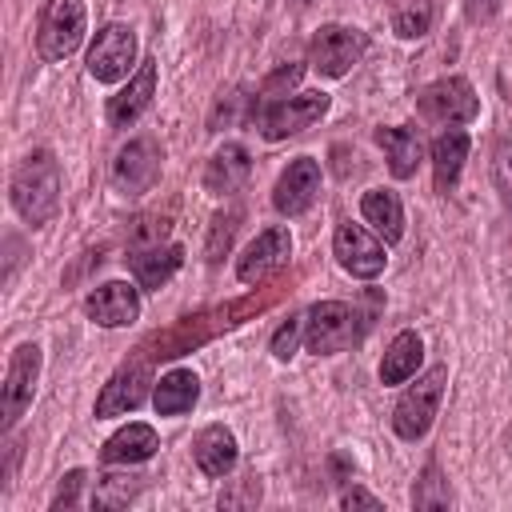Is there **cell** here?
Segmentation results:
<instances>
[{"instance_id":"cell-24","label":"cell","mask_w":512,"mask_h":512,"mask_svg":"<svg viewBox=\"0 0 512 512\" xmlns=\"http://www.w3.org/2000/svg\"><path fill=\"white\" fill-rule=\"evenodd\" d=\"M360 216L384 236V244H396L404 236V204L392 188H372L360 196Z\"/></svg>"},{"instance_id":"cell-33","label":"cell","mask_w":512,"mask_h":512,"mask_svg":"<svg viewBox=\"0 0 512 512\" xmlns=\"http://www.w3.org/2000/svg\"><path fill=\"white\" fill-rule=\"evenodd\" d=\"M260 500V480L256 476H244L236 492H220V508H248Z\"/></svg>"},{"instance_id":"cell-15","label":"cell","mask_w":512,"mask_h":512,"mask_svg":"<svg viewBox=\"0 0 512 512\" xmlns=\"http://www.w3.org/2000/svg\"><path fill=\"white\" fill-rule=\"evenodd\" d=\"M84 312L100 324V328H124V324H136L140 316V292L124 280H108L100 288H92L84 296Z\"/></svg>"},{"instance_id":"cell-5","label":"cell","mask_w":512,"mask_h":512,"mask_svg":"<svg viewBox=\"0 0 512 512\" xmlns=\"http://www.w3.org/2000/svg\"><path fill=\"white\" fill-rule=\"evenodd\" d=\"M84 40V0H44L36 20V52L56 64L68 60Z\"/></svg>"},{"instance_id":"cell-12","label":"cell","mask_w":512,"mask_h":512,"mask_svg":"<svg viewBox=\"0 0 512 512\" xmlns=\"http://www.w3.org/2000/svg\"><path fill=\"white\" fill-rule=\"evenodd\" d=\"M316 192H320V160L312 156H296L288 160V168L276 176V188H272V208L280 216H304L312 204H316Z\"/></svg>"},{"instance_id":"cell-14","label":"cell","mask_w":512,"mask_h":512,"mask_svg":"<svg viewBox=\"0 0 512 512\" xmlns=\"http://www.w3.org/2000/svg\"><path fill=\"white\" fill-rule=\"evenodd\" d=\"M288 256H292V232L284 224H272V228H264L244 248V256L236 260V276L244 284H260L268 272H276L280 264H288Z\"/></svg>"},{"instance_id":"cell-13","label":"cell","mask_w":512,"mask_h":512,"mask_svg":"<svg viewBox=\"0 0 512 512\" xmlns=\"http://www.w3.org/2000/svg\"><path fill=\"white\" fill-rule=\"evenodd\" d=\"M148 384H152V380H148V360H144V356L120 364V368L108 376V384L100 388V396H96V420L136 412V408L148 400Z\"/></svg>"},{"instance_id":"cell-30","label":"cell","mask_w":512,"mask_h":512,"mask_svg":"<svg viewBox=\"0 0 512 512\" xmlns=\"http://www.w3.org/2000/svg\"><path fill=\"white\" fill-rule=\"evenodd\" d=\"M300 336H304V316H288V320L272 332V356H276V360H292Z\"/></svg>"},{"instance_id":"cell-6","label":"cell","mask_w":512,"mask_h":512,"mask_svg":"<svg viewBox=\"0 0 512 512\" xmlns=\"http://www.w3.org/2000/svg\"><path fill=\"white\" fill-rule=\"evenodd\" d=\"M368 52V36L360 28H348V24H324L312 44H308V68L328 76V80H340L352 64H360V56Z\"/></svg>"},{"instance_id":"cell-17","label":"cell","mask_w":512,"mask_h":512,"mask_svg":"<svg viewBox=\"0 0 512 512\" xmlns=\"http://www.w3.org/2000/svg\"><path fill=\"white\" fill-rule=\"evenodd\" d=\"M248 176H252L248 148L244 144H224V148L212 152V160L204 168V188L212 196H232V192H240L248 184Z\"/></svg>"},{"instance_id":"cell-34","label":"cell","mask_w":512,"mask_h":512,"mask_svg":"<svg viewBox=\"0 0 512 512\" xmlns=\"http://www.w3.org/2000/svg\"><path fill=\"white\" fill-rule=\"evenodd\" d=\"M500 4L504 0H464V16L468 24H492L500 16Z\"/></svg>"},{"instance_id":"cell-10","label":"cell","mask_w":512,"mask_h":512,"mask_svg":"<svg viewBox=\"0 0 512 512\" xmlns=\"http://www.w3.org/2000/svg\"><path fill=\"white\" fill-rule=\"evenodd\" d=\"M332 256H336V264H340L348 276H356V280H372V276H380L384 264H388L384 244H380L376 236H368V232H364L360 224H352V220L336 224V232H332Z\"/></svg>"},{"instance_id":"cell-18","label":"cell","mask_w":512,"mask_h":512,"mask_svg":"<svg viewBox=\"0 0 512 512\" xmlns=\"http://www.w3.org/2000/svg\"><path fill=\"white\" fill-rule=\"evenodd\" d=\"M192 460H196V468L204 476H228L236 468V460H240V448H236L232 428H224V424L200 428L196 440H192Z\"/></svg>"},{"instance_id":"cell-16","label":"cell","mask_w":512,"mask_h":512,"mask_svg":"<svg viewBox=\"0 0 512 512\" xmlns=\"http://www.w3.org/2000/svg\"><path fill=\"white\" fill-rule=\"evenodd\" d=\"M152 96H156V60H140L136 76L116 96H108V128H132L152 108Z\"/></svg>"},{"instance_id":"cell-22","label":"cell","mask_w":512,"mask_h":512,"mask_svg":"<svg viewBox=\"0 0 512 512\" xmlns=\"http://www.w3.org/2000/svg\"><path fill=\"white\" fill-rule=\"evenodd\" d=\"M376 144L384 148L388 172H392L396 180H408V176H416V168H420V160H424V144H420V136H416L408 124L376 128Z\"/></svg>"},{"instance_id":"cell-4","label":"cell","mask_w":512,"mask_h":512,"mask_svg":"<svg viewBox=\"0 0 512 512\" xmlns=\"http://www.w3.org/2000/svg\"><path fill=\"white\" fill-rule=\"evenodd\" d=\"M328 104H332L328 92H296V96H276V100L256 104L252 116H256V128L264 132V140H284V136L312 128L328 112Z\"/></svg>"},{"instance_id":"cell-32","label":"cell","mask_w":512,"mask_h":512,"mask_svg":"<svg viewBox=\"0 0 512 512\" xmlns=\"http://www.w3.org/2000/svg\"><path fill=\"white\" fill-rule=\"evenodd\" d=\"M492 184H496L500 200L512 204V144H500V148H496V160H492Z\"/></svg>"},{"instance_id":"cell-27","label":"cell","mask_w":512,"mask_h":512,"mask_svg":"<svg viewBox=\"0 0 512 512\" xmlns=\"http://www.w3.org/2000/svg\"><path fill=\"white\" fill-rule=\"evenodd\" d=\"M236 228H240V208H228V212H216L212 216V228H208V244H204V260L216 268L224 260V252L232 248L236 240Z\"/></svg>"},{"instance_id":"cell-19","label":"cell","mask_w":512,"mask_h":512,"mask_svg":"<svg viewBox=\"0 0 512 512\" xmlns=\"http://www.w3.org/2000/svg\"><path fill=\"white\" fill-rule=\"evenodd\" d=\"M468 148H472V140H468L464 128H448V132H440L432 140V180H436V192L440 196H448L456 188L460 168L468 160Z\"/></svg>"},{"instance_id":"cell-3","label":"cell","mask_w":512,"mask_h":512,"mask_svg":"<svg viewBox=\"0 0 512 512\" xmlns=\"http://www.w3.org/2000/svg\"><path fill=\"white\" fill-rule=\"evenodd\" d=\"M444 380H448V368L436 364L428 368L424 376H416V384H408L392 408V432L408 444H416L420 436H428L436 412H440V400H444Z\"/></svg>"},{"instance_id":"cell-21","label":"cell","mask_w":512,"mask_h":512,"mask_svg":"<svg viewBox=\"0 0 512 512\" xmlns=\"http://www.w3.org/2000/svg\"><path fill=\"white\" fill-rule=\"evenodd\" d=\"M156 448H160L156 428L136 420V424H124L120 432H112V436L104 440L100 460H104V464H144V460L156 456Z\"/></svg>"},{"instance_id":"cell-35","label":"cell","mask_w":512,"mask_h":512,"mask_svg":"<svg viewBox=\"0 0 512 512\" xmlns=\"http://www.w3.org/2000/svg\"><path fill=\"white\" fill-rule=\"evenodd\" d=\"M340 508H384V504H380V496H372V492L352 484V488L340 492Z\"/></svg>"},{"instance_id":"cell-11","label":"cell","mask_w":512,"mask_h":512,"mask_svg":"<svg viewBox=\"0 0 512 512\" xmlns=\"http://www.w3.org/2000/svg\"><path fill=\"white\" fill-rule=\"evenodd\" d=\"M160 144L152 136H136L128 140L116 160H112V184L124 192V196H140L148 192L156 180H160Z\"/></svg>"},{"instance_id":"cell-9","label":"cell","mask_w":512,"mask_h":512,"mask_svg":"<svg viewBox=\"0 0 512 512\" xmlns=\"http://www.w3.org/2000/svg\"><path fill=\"white\" fill-rule=\"evenodd\" d=\"M36 380H40V344H20L8 360L4 372V388H0V416H4V432H12L24 416V408L36 396Z\"/></svg>"},{"instance_id":"cell-26","label":"cell","mask_w":512,"mask_h":512,"mask_svg":"<svg viewBox=\"0 0 512 512\" xmlns=\"http://www.w3.org/2000/svg\"><path fill=\"white\" fill-rule=\"evenodd\" d=\"M140 488H144V476H136V472H104V476H96L92 504L112 512V508H124L128 500H136Z\"/></svg>"},{"instance_id":"cell-20","label":"cell","mask_w":512,"mask_h":512,"mask_svg":"<svg viewBox=\"0 0 512 512\" xmlns=\"http://www.w3.org/2000/svg\"><path fill=\"white\" fill-rule=\"evenodd\" d=\"M128 264H132L136 284L156 292V288H164V284L180 272V264H184V248H180V244H148V248L132 252Z\"/></svg>"},{"instance_id":"cell-25","label":"cell","mask_w":512,"mask_h":512,"mask_svg":"<svg viewBox=\"0 0 512 512\" xmlns=\"http://www.w3.org/2000/svg\"><path fill=\"white\" fill-rule=\"evenodd\" d=\"M420 360H424V340L412 328L396 332L388 352H384V360H380V384H408L416 376Z\"/></svg>"},{"instance_id":"cell-2","label":"cell","mask_w":512,"mask_h":512,"mask_svg":"<svg viewBox=\"0 0 512 512\" xmlns=\"http://www.w3.org/2000/svg\"><path fill=\"white\" fill-rule=\"evenodd\" d=\"M364 336V316L344 300H316L304 312V344L312 356H336Z\"/></svg>"},{"instance_id":"cell-8","label":"cell","mask_w":512,"mask_h":512,"mask_svg":"<svg viewBox=\"0 0 512 512\" xmlns=\"http://www.w3.org/2000/svg\"><path fill=\"white\" fill-rule=\"evenodd\" d=\"M88 64V76L100 80V84H116L132 72L136 64V32L128 24H104L84 56Z\"/></svg>"},{"instance_id":"cell-29","label":"cell","mask_w":512,"mask_h":512,"mask_svg":"<svg viewBox=\"0 0 512 512\" xmlns=\"http://www.w3.org/2000/svg\"><path fill=\"white\" fill-rule=\"evenodd\" d=\"M392 28H396V36H404V40L424 36V32L432 28V4H428V0L400 4V8H396V16H392Z\"/></svg>"},{"instance_id":"cell-1","label":"cell","mask_w":512,"mask_h":512,"mask_svg":"<svg viewBox=\"0 0 512 512\" xmlns=\"http://www.w3.org/2000/svg\"><path fill=\"white\" fill-rule=\"evenodd\" d=\"M12 208L32 228H44L60 212V164L48 148H32L12 172Z\"/></svg>"},{"instance_id":"cell-23","label":"cell","mask_w":512,"mask_h":512,"mask_svg":"<svg viewBox=\"0 0 512 512\" xmlns=\"http://www.w3.org/2000/svg\"><path fill=\"white\" fill-rule=\"evenodd\" d=\"M200 400V380L192 368H172L156 380L152 388V408L156 416H184L192 412V404Z\"/></svg>"},{"instance_id":"cell-28","label":"cell","mask_w":512,"mask_h":512,"mask_svg":"<svg viewBox=\"0 0 512 512\" xmlns=\"http://www.w3.org/2000/svg\"><path fill=\"white\" fill-rule=\"evenodd\" d=\"M448 504H452L448 480H440V468L428 464L424 476H420L416 488H412V508H448Z\"/></svg>"},{"instance_id":"cell-7","label":"cell","mask_w":512,"mask_h":512,"mask_svg":"<svg viewBox=\"0 0 512 512\" xmlns=\"http://www.w3.org/2000/svg\"><path fill=\"white\" fill-rule=\"evenodd\" d=\"M416 108L432 124H468L480 116V96L464 76H440L428 88H420Z\"/></svg>"},{"instance_id":"cell-31","label":"cell","mask_w":512,"mask_h":512,"mask_svg":"<svg viewBox=\"0 0 512 512\" xmlns=\"http://www.w3.org/2000/svg\"><path fill=\"white\" fill-rule=\"evenodd\" d=\"M84 468H72V472H64L60 476V488H56V496H52V512H60V508H76L80 504V488H84Z\"/></svg>"}]
</instances>
